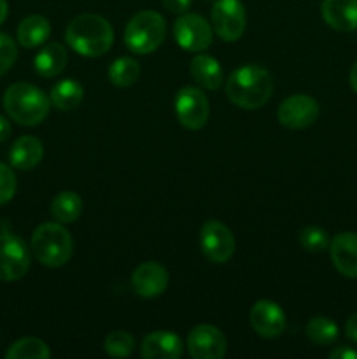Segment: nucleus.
I'll use <instances>...</instances> for the list:
<instances>
[{
    "label": "nucleus",
    "instance_id": "nucleus-1",
    "mask_svg": "<svg viewBox=\"0 0 357 359\" xmlns=\"http://www.w3.org/2000/svg\"><path fill=\"white\" fill-rule=\"evenodd\" d=\"M272 74L259 65H244L231 72L226 81V95L237 107L254 111L272 98Z\"/></svg>",
    "mask_w": 357,
    "mask_h": 359
},
{
    "label": "nucleus",
    "instance_id": "nucleus-2",
    "mask_svg": "<svg viewBox=\"0 0 357 359\" xmlns=\"http://www.w3.org/2000/svg\"><path fill=\"white\" fill-rule=\"evenodd\" d=\"M65 41L79 55L97 58L112 48L114 30L111 23L98 14H80L66 27Z\"/></svg>",
    "mask_w": 357,
    "mask_h": 359
},
{
    "label": "nucleus",
    "instance_id": "nucleus-3",
    "mask_svg": "<svg viewBox=\"0 0 357 359\" xmlns=\"http://www.w3.org/2000/svg\"><path fill=\"white\" fill-rule=\"evenodd\" d=\"M4 107L9 118L23 126H37L48 118L51 100L41 88L30 83H14L4 93Z\"/></svg>",
    "mask_w": 357,
    "mask_h": 359
},
{
    "label": "nucleus",
    "instance_id": "nucleus-4",
    "mask_svg": "<svg viewBox=\"0 0 357 359\" xmlns=\"http://www.w3.org/2000/svg\"><path fill=\"white\" fill-rule=\"evenodd\" d=\"M31 252L44 266L59 269L72 258L74 241L59 223H44L31 235Z\"/></svg>",
    "mask_w": 357,
    "mask_h": 359
},
{
    "label": "nucleus",
    "instance_id": "nucleus-5",
    "mask_svg": "<svg viewBox=\"0 0 357 359\" xmlns=\"http://www.w3.org/2000/svg\"><path fill=\"white\" fill-rule=\"evenodd\" d=\"M164 34L167 25L160 13L140 11L126 25L125 42L130 51L136 55H149L163 44Z\"/></svg>",
    "mask_w": 357,
    "mask_h": 359
},
{
    "label": "nucleus",
    "instance_id": "nucleus-6",
    "mask_svg": "<svg viewBox=\"0 0 357 359\" xmlns=\"http://www.w3.org/2000/svg\"><path fill=\"white\" fill-rule=\"evenodd\" d=\"M30 269V251L20 237L0 233V280L14 283L27 276Z\"/></svg>",
    "mask_w": 357,
    "mask_h": 359
},
{
    "label": "nucleus",
    "instance_id": "nucleus-7",
    "mask_svg": "<svg viewBox=\"0 0 357 359\" xmlns=\"http://www.w3.org/2000/svg\"><path fill=\"white\" fill-rule=\"evenodd\" d=\"M200 245H202L203 256L217 265L230 262L234 255V248H237L230 228L216 219L206 221L202 226Z\"/></svg>",
    "mask_w": 357,
    "mask_h": 359
},
{
    "label": "nucleus",
    "instance_id": "nucleus-8",
    "mask_svg": "<svg viewBox=\"0 0 357 359\" xmlns=\"http://www.w3.org/2000/svg\"><path fill=\"white\" fill-rule=\"evenodd\" d=\"M174 37L184 51L200 53L212 44L214 32L205 18L200 14L184 13L175 21Z\"/></svg>",
    "mask_w": 357,
    "mask_h": 359
},
{
    "label": "nucleus",
    "instance_id": "nucleus-9",
    "mask_svg": "<svg viewBox=\"0 0 357 359\" xmlns=\"http://www.w3.org/2000/svg\"><path fill=\"white\" fill-rule=\"evenodd\" d=\"M214 32L224 42H234L244 35L247 14L240 0H216L212 7Z\"/></svg>",
    "mask_w": 357,
    "mask_h": 359
},
{
    "label": "nucleus",
    "instance_id": "nucleus-10",
    "mask_svg": "<svg viewBox=\"0 0 357 359\" xmlns=\"http://www.w3.org/2000/svg\"><path fill=\"white\" fill-rule=\"evenodd\" d=\"M175 114L188 130H200L206 125L210 114L209 98L202 90L192 86L182 88L175 97Z\"/></svg>",
    "mask_w": 357,
    "mask_h": 359
},
{
    "label": "nucleus",
    "instance_id": "nucleus-11",
    "mask_svg": "<svg viewBox=\"0 0 357 359\" xmlns=\"http://www.w3.org/2000/svg\"><path fill=\"white\" fill-rule=\"evenodd\" d=\"M318 104L315 98L308 95H290L289 98L280 104L279 121L280 125L289 130H304L315 123L318 118Z\"/></svg>",
    "mask_w": 357,
    "mask_h": 359
},
{
    "label": "nucleus",
    "instance_id": "nucleus-12",
    "mask_svg": "<svg viewBox=\"0 0 357 359\" xmlns=\"http://www.w3.org/2000/svg\"><path fill=\"white\" fill-rule=\"evenodd\" d=\"M188 353L195 359H220L227 349L224 333L212 325H198L189 332Z\"/></svg>",
    "mask_w": 357,
    "mask_h": 359
},
{
    "label": "nucleus",
    "instance_id": "nucleus-13",
    "mask_svg": "<svg viewBox=\"0 0 357 359\" xmlns=\"http://www.w3.org/2000/svg\"><path fill=\"white\" fill-rule=\"evenodd\" d=\"M252 330L262 339H275L286 330V314L272 300H259L252 305L248 316Z\"/></svg>",
    "mask_w": 357,
    "mask_h": 359
},
{
    "label": "nucleus",
    "instance_id": "nucleus-14",
    "mask_svg": "<svg viewBox=\"0 0 357 359\" xmlns=\"http://www.w3.org/2000/svg\"><path fill=\"white\" fill-rule=\"evenodd\" d=\"M132 287L139 297L154 298L168 287V272L156 262L140 263L132 273Z\"/></svg>",
    "mask_w": 357,
    "mask_h": 359
},
{
    "label": "nucleus",
    "instance_id": "nucleus-15",
    "mask_svg": "<svg viewBox=\"0 0 357 359\" xmlns=\"http://www.w3.org/2000/svg\"><path fill=\"white\" fill-rule=\"evenodd\" d=\"M335 269L349 279H357V233L343 231L329 244Z\"/></svg>",
    "mask_w": 357,
    "mask_h": 359
},
{
    "label": "nucleus",
    "instance_id": "nucleus-16",
    "mask_svg": "<svg viewBox=\"0 0 357 359\" xmlns=\"http://www.w3.org/2000/svg\"><path fill=\"white\" fill-rule=\"evenodd\" d=\"M140 353L146 359H178L184 353V344L172 332H154L144 339Z\"/></svg>",
    "mask_w": 357,
    "mask_h": 359
},
{
    "label": "nucleus",
    "instance_id": "nucleus-17",
    "mask_svg": "<svg viewBox=\"0 0 357 359\" xmlns=\"http://www.w3.org/2000/svg\"><path fill=\"white\" fill-rule=\"evenodd\" d=\"M321 11L332 30H357V0H322Z\"/></svg>",
    "mask_w": 357,
    "mask_h": 359
},
{
    "label": "nucleus",
    "instance_id": "nucleus-18",
    "mask_svg": "<svg viewBox=\"0 0 357 359\" xmlns=\"http://www.w3.org/2000/svg\"><path fill=\"white\" fill-rule=\"evenodd\" d=\"M44 156V146L37 137L23 135L13 144L9 153L10 165L18 170H31L37 167Z\"/></svg>",
    "mask_w": 357,
    "mask_h": 359
},
{
    "label": "nucleus",
    "instance_id": "nucleus-19",
    "mask_svg": "<svg viewBox=\"0 0 357 359\" xmlns=\"http://www.w3.org/2000/svg\"><path fill=\"white\" fill-rule=\"evenodd\" d=\"M66 62H69V55L66 49L63 48L59 42H51L46 48L35 55L34 67L35 72L42 77H56L63 72Z\"/></svg>",
    "mask_w": 357,
    "mask_h": 359
},
{
    "label": "nucleus",
    "instance_id": "nucleus-20",
    "mask_svg": "<svg viewBox=\"0 0 357 359\" xmlns=\"http://www.w3.org/2000/svg\"><path fill=\"white\" fill-rule=\"evenodd\" d=\"M49 34H51V23L48 18L41 16V14H31V16L24 18L18 27V42L23 48H37L48 41Z\"/></svg>",
    "mask_w": 357,
    "mask_h": 359
},
{
    "label": "nucleus",
    "instance_id": "nucleus-21",
    "mask_svg": "<svg viewBox=\"0 0 357 359\" xmlns=\"http://www.w3.org/2000/svg\"><path fill=\"white\" fill-rule=\"evenodd\" d=\"M191 76L205 90H217L223 83L220 63L210 55H196L191 62Z\"/></svg>",
    "mask_w": 357,
    "mask_h": 359
},
{
    "label": "nucleus",
    "instance_id": "nucleus-22",
    "mask_svg": "<svg viewBox=\"0 0 357 359\" xmlns=\"http://www.w3.org/2000/svg\"><path fill=\"white\" fill-rule=\"evenodd\" d=\"M84 90L77 81L63 79L52 86L49 100L58 111H72L83 102Z\"/></svg>",
    "mask_w": 357,
    "mask_h": 359
},
{
    "label": "nucleus",
    "instance_id": "nucleus-23",
    "mask_svg": "<svg viewBox=\"0 0 357 359\" xmlns=\"http://www.w3.org/2000/svg\"><path fill=\"white\" fill-rule=\"evenodd\" d=\"M83 212V200L74 191H62L51 203V214L58 223H74Z\"/></svg>",
    "mask_w": 357,
    "mask_h": 359
},
{
    "label": "nucleus",
    "instance_id": "nucleus-24",
    "mask_svg": "<svg viewBox=\"0 0 357 359\" xmlns=\"http://www.w3.org/2000/svg\"><path fill=\"white\" fill-rule=\"evenodd\" d=\"M140 76V65L136 60L121 56L108 67V81L118 88H128L136 83Z\"/></svg>",
    "mask_w": 357,
    "mask_h": 359
},
{
    "label": "nucleus",
    "instance_id": "nucleus-25",
    "mask_svg": "<svg viewBox=\"0 0 357 359\" xmlns=\"http://www.w3.org/2000/svg\"><path fill=\"white\" fill-rule=\"evenodd\" d=\"M49 356H51V351L48 344L35 337L18 340L6 353L7 359H49Z\"/></svg>",
    "mask_w": 357,
    "mask_h": 359
},
{
    "label": "nucleus",
    "instance_id": "nucleus-26",
    "mask_svg": "<svg viewBox=\"0 0 357 359\" xmlns=\"http://www.w3.org/2000/svg\"><path fill=\"white\" fill-rule=\"evenodd\" d=\"M307 337L317 346H331L338 339V326L328 318H314L307 325Z\"/></svg>",
    "mask_w": 357,
    "mask_h": 359
},
{
    "label": "nucleus",
    "instance_id": "nucleus-27",
    "mask_svg": "<svg viewBox=\"0 0 357 359\" xmlns=\"http://www.w3.org/2000/svg\"><path fill=\"white\" fill-rule=\"evenodd\" d=\"M104 349L112 358H128L132 356L133 349H135V340L128 332L118 330V332H112L111 335H107Z\"/></svg>",
    "mask_w": 357,
    "mask_h": 359
},
{
    "label": "nucleus",
    "instance_id": "nucleus-28",
    "mask_svg": "<svg viewBox=\"0 0 357 359\" xmlns=\"http://www.w3.org/2000/svg\"><path fill=\"white\" fill-rule=\"evenodd\" d=\"M301 248L310 252H321L329 245L328 231L318 226H308L300 235Z\"/></svg>",
    "mask_w": 357,
    "mask_h": 359
},
{
    "label": "nucleus",
    "instance_id": "nucleus-29",
    "mask_svg": "<svg viewBox=\"0 0 357 359\" xmlns=\"http://www.w3.org/2000/svg\"><path fill=\"white\" fill-rule=\"evenodd\" d=\"M18 58V48L16 42L9 37L7 34L0 32V76L9 72L10 67L14 65Z\"/></svg>",
    "mask_w": 357,
    "mask_h": 359
},
{
    "label": "nucleus",
    "instance_id": "nucleus-30",
    "mask_svg": "<svg viewBox=\"0 0 357 359\" xmlns=\"http://www.w3.org/2000/svg\"><path fill=\"white\" fill-rule=\"evenodd\" d=\"M16 188L18 182L14 172L10 170V167L0 163V205H4V203H7L13 198Z\"/></svg>",
    "mask_w": 357,
    "mask_h": 359
},
{
    "label": "nucleus",
    "instance_id": "nucleus-31",
    "mask_svg": "<svg viewBox=\"0 0 357 359\" xmlns=\"http://www.w3.org/2000/svg\"><path fill=\"white\" fill-rule=\"evenodd\" d=\"M163 6L167 7L170 13L184 14L186 11L191 7V0H163Z\"/></svg>",
    "mask_w": 357,
    "mask_h": 359
},
{
    "label": "nucleus",
    "instance_id": "nucleus-32",
    "mask_svg": "<svg viewBox=\"0 0 357 359\" xmlns=\"http://www.w3.org/2000/svg\"><path fill=\"white\" fill-rule=\"evenodd\" d=\"M329 358L331 359H357V351L350 349V347H345V346H340L329 353Z\"/></svg>",
    "mask_w": 357,
    "mask_h": 359
},
{
    "label": "nucleus",
    "instance_id": "nucleus-33",
    "mask_svg": "<svg viewBox=\"0 0 357 359\" xmlns=\"http://www.w3.org/2000/svg\"><path fill=\"white\" fill-rule=\"evenodd\" d=\"M345 333H346V337H349L350 340H354V342L357 344V312H356V314L350 316L349 319H346Z\"/></svg>",
    "mask_w": 357,
    "mask_h": 359
},
{
    "label": "nucleus",
    "instance_id": "nucleus-34",
    "mask_svg": "<svg viewBox=\"0 0 357 359\" xmlns=\"http://www.w3.org/2000/svg\"><path fill=\"white\" fill-rule=\"evenodd\" d=\"M13 133V128H10V123L7 121L4 116H0V142H6L7 139Z\"/></svg>",
    "mask_w": 357,
    "mask_h": 359
},
{
    "label": "nucleus",
    "instance_id": "nucleus-35",
    "mask_svg": "<svg viewBox=\"0 0 357 359\" xmlns=\"http://www.w3.org/2000/svg\"><path fill=\"white\" fill-rule=\"evenodd\" d=\"M350 86H352V90L357 93V62L354 63L352 70H350Z\"/></svg>",
    "mask_w": 357,
    "mask_h": 359
},
{
    "label": "nucleus",
    "instance_id": "nucleus-36",
    "mask_svg": "<svg viewBox=\"0 0 357 359\" xmlns=\"http://www.w3.org/2000/svg\"><path fill=\"white\" fill-rule=\"evenodd\" d=\"M7 13H9V6H7L6 0H0V25L6 21Z\"/></svg>",
    "mask_w": 357,
    "mask_h": 359
}]
</instances>
